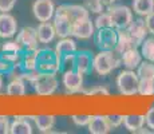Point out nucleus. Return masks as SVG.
Here are the masks:
<instances>
[{
	"mask_svg": "<svg viewBox=\"0 0 154 134\" xmlns=\"http://www.w3.org/2000/svg\"><path fill=\"white\" fill-rule=\"evenodd\" d=\"M35 66L39 73H58L62 68V58L55 48H36L34 51Z\"/></svg>",
	"mask_w": 154,
	"mask_h": 134,
	"instance_id": "obj_1",
	"label": "nucleus"
},
{
	"mask_svg": "<svg viewBox=\"0 0 154 134\" xmlns=\"http://www.w3.org/2000/svg\"><path fill=\"white\" fill-rule=\"evenodd\" d=\"M121 63V55L115 50H100V51L94 56L93 70L98 75H107L112 70L119 67Z\"/></svg>",
	"mask_w": 154,
	"mask_h": 134,
	"instance_id": "obj_2",
	"label": "nucleus"
},
{
	"mask_svg": "<svg viewBox=\"0 0 154 134\" xmlns=\"http://www.w3.org/2000/svg\"><path fill=\"white\" fill-rule=\"evenodd\" d=\"M138 83H140V78H138L137 71L134 70L126 68V70L121 71L119 75L117 76L118 91L126 97L138 94Z\"/></svg>",
	"mask_w": 154,
	"mask_h": 134,
	"instance_id": "obj_3",
	"label": "nucleus"
},
{
	"mask_svg": "<svg viewBox=\"0 0 154 134\" xmlns=\"http://www.w3.org/2000/svg\"><path fill=\"white\" fill-rule=\"evenodd\" d=\"M31 85L34 86V90L38 95L47 97V95H52L58 90L59 82L56 79L55 73H39V75Z\"/></svg>",
	"mask_w": 154,
	"mask_h": 134,
	"instance_id": "obj_4",
	"label": "nucleus"
},
{
	"mask_svg": "<svg viewBox=\"0 0 154 134\" xmlns=\"http://www.w3.org/2000/svg\"><path fill=\"white\" fill-rule=\"evenodd\" d=\"M107 12L111 26L117 30H126L133 22V11L126 5H109Z\"/></svg>",
	"mask_w": 154,
	"mask_h": 134,
	"instance_id": "obj_5",
	"label": "nucleus"
},
{
	"mask_svg": "<svg viewBox=\"0 0 154 134\" xmlns=\"http://www.w3.org/2000/svg\"><path fill=\"white\" fill-rule=\"evenodd\" d=\"M118 42V30L112 26L95 31V44L100 50H115Z\"/></svg>",
	"mask_w": 154,
	"mask_h": 134,
	"instance_id": "obj_6",
	"label": "nucleus"
},
{
	"mask_svg": "<svg viewBox=\"0 0 154 134\" xmlns=\"http://www.w3.org/2000/svg\"><path fill=\"white\" fill-rule=\"evenodd\" d=\"M16 42L22 47L23 52L35 51L38 48V43H39L36 28H34V27H24V28H22L16 35Z\"/></svg>",
	"mask_w": 154,
	"mask_h": 134,
	"instance_id": "obj_7",
	"label": "nucleus"
},
{
	"mask_svg": "<svg viewBox=\"0 0 154 134\" xmlns=\"http://www.w3.org/2000/svg\"><path fill=\"white\" fill-rule=\"evenodd\" d=\"M62 82L69 93H79L83 87V74L75 68H70L63 73Z\"/></svg>",
	"mask_w": 154,
	"mask_h": 134,
	"instance_id": "obj_8",
	"label": "nucleus"
},
{
	"mask_svg": "<svg viewBox=\"0 0 154 134\" xmlns=\"http://www.w3.org/2000/svg\"><path fill=\"white\" fill-rule=\"evenodd\" d=\"M55 5L52 0H35L32 4L34 16L39 22H50L55 15Z\"/></svg>",
	"mask_w": 154,
	"mask_h": 134,
	"instance_id": "obj_9",
	"label": "nucleus"
},
{
	"mask_svg": "<svg viewBox=\"0 0 154 134\" xmlns=\"http://www.w3.org/2000/svg\"><path fill=\"white\" fill-rule=\"evenodd\" d=\"M52 24L55 27L56 36L67 38L71 35V30H72V22L70 20V17L67 16L64 12L59 10H55V15L52 17Z\"/></svg>",
	"mask_w": 154,
	"mask_h": 134,
	"instance_id": "obj_10",
	"label": "nucleus"
},
{
	"mask_svg": "<svg viewBox=\"0 0 154 134\" xmlns=\"http://www.w3.org/2000/svg\"><path fill=\"white\" fill-rule=\"evenodd\" d=\"M71 35L76 39H90L93 35H95V26L90 19L78 20L72 24Z\"/></svg>",
	"mask_w": 154,
	"mask_h": 134,
	"instance_id": "obj_11",
	"label": "nucleus"
},
{
	"mask_svg": "<svg viewBox=\"0 0 154 134\" xmlns=\"http://www.w3.org/2000/svg\"><path fill=\"white\" fill-rule=\"evenodd\" d=\"M17 32L16 19L8 12H0V38L10 39Z\"/></svg>",
	"mask_w": 154,
	"mask_h": 134,
	"instance_id": "obj_12",
	"label": "nucleus"
},
{
	"mask_svg": "<svg viewBox=\"0 0 154 134\" xmlns=\"http://www.w3.org/2000/svg\"><path fill=\"white\" fill-rule=\"evenodd\" d=\"M127 32H129V35L133 38V40L135 42V44L138 46H141V43L146 39L147 34H149V31H147V27H146V23H145V19H133V22L130 23V26L127 27Z\"/></svg>",
	"mask_w": 154,
	"mask_h": 134,
	"instance_id": "obj_13",
	"label": "nucleus"
},
{
	"mask_svg": "<svg viewBox=\"0 0 154 134\" xmlns=\"http://www.w3.org/2000/svg\"><path fill=\"white\" fill-rule=\"evenodd\" d=\"M56 10L62 11L70 17V20L72 22V24L78 20H83L88 17V10L85 5H79V4H62L59 5Z\"/></svg>",
	"mask_w": 154,
	"mask_h": 134,
	"instance_id": "obj_14",
	"label": "nucleus"
},
{
	"mask_svg": "<svg viewBox=\"0 0 154 134\" xmlns=\"http://www.w3.org/2000/svg\"><path fill=\"white\" fill-rule=\"evenodd\" d=\"M94 56L88 51H76L74 54V68L81 71L82 74H87L93 70Z\"/></svg>",
	"mask_w": 154,
	"mask_h": 134,
	"instance_id": "obj_15",
	"label": "nucleus"
},
{
	"mask_svg": "<svg viewBox=\"0 0 154 134\" xmlns=\"http://www.w3.org/2000/svg\"><path fill=\"white\" fill-rule=\"evenodd\" d=\"M87 127L91 134H107L111 130L107 115H91Z\"/></svg>",
	"mask_w": 154,
	"mask_h": 134,
	"instance_id": "obj_16",
	"label": "nucleus"
},
{
	"mask_svg": "<svg viewBox=\"0 0 154 134\" xmlns=\"http://www.w3.org/2000/svg\"><path fill=\"white\" fill-rule=\"evenodd\" d=\"M142 62V54L137 47H133L121 54V63L129 70H135Z\"/></svg>",
	"mask_w": 154,
	"mask_h": 134,
	"instance_id": "obj_17",
	"label": "nucleus"
},
{
	"mask_svg": "<svg viewBox=\"0 0 154 134\" xmlns=\"http://www.w3.org/2000/svg\"><path fill=\"white\" fill-rule=\"evenodd\" d=\"M36 34H38L39 43H43V44L51 43L56 36L55 27L50 22H40V24L38 26V28H36Z\"/></svg>",
	"mask_w": 154,
	"mask_h": 134,
	"instance_id": "obj_18",
	"label": "nucleus"
},
{
	"mask_svg": "<svg viewBox=\"0 0 154 134\" xmlns=\"http://www.w3.org/2000/svg\"><path fill=\"white\" fill-rule=\"evenodd\" d=\"M55 51L62 59H63V58H66V56L75 54L76 51H78V47H76L75 40L67 36V38H62V39L56 43Z\"/></svg>",
	"mask_w": 154,
	"mask_h": 134,
	"instance_id": "obj_19",
	"label": "nucleus"
},
{
	"mask_svg": "<svg viewBox=\"0 0 154 134\" xmlns=\"http://www.w3.org/2000/svg\"><path fill=\"white\" fill-rule=\"evenodd\" d=\"M29 117H15V120L11 122L10 133L11 134H31L32 125L28 120Z\"/></svg>",
	"mask_w": 154,
	"mask_h": 134,
	"instance_id": "obj_20",
	"label": "nucleus"
},
{
	"mask_svg": "<svg viewBox=\"0 0 154 134\" xmlns=\"http://www.w3.org/2000/svg\"><path fill=\"white\" fill-rule=\"evenodd\" d=\"M145 115L141 114H129L123 115V126L131 133H140L143 129Z\"/></svg>",
	"mask_w": 154,
	"mask_h": 134,
	"instance_id": "obj_21",
	"label": "nucleus"
},
{
	"mask_svg": "<svg viewBox=\"0 0 154 134\" xmlns=\"http://www.w3.org/2000/svg\"><path fill=\"white\" fill-rule=\"evenodd\" d=\"M133 47H137L135 42L133 40V38L129 35L127 30H118V42H117V47L115 51L118 54H123L126 50H130Z\"/></svg>",
	"mask_w": 154,
	"mask_h": 134,
	"instance_id": "obj_22",
	"label": "nucleus"
},
{
	"mask_svg": "<svg viewBox=\"0 0 154 134\" xmlns=\"http://www.w3.org/2000/svg\"><path fill=\"white\" fill-rule=\"evenodd\" d=\"M34 123L40 133H48L55 125V117L51 114H40L34 117Z\"/></svg>",
	"mask_w": 154,
	"mask_h": 134,
	"instance_id": "obj_23",
	"label": "nucleus"
},
{
	"mask_svg": "<svg viewBox=\"0 0 154 134\" xmlns=\"http://www.w3.org/2000/svg\"><path fill=\"white\" fill-rule=\"evenodd\" d=\"M26 80L20 78H14L7 85L5 93L10 97H23L26 94Z\"/></svg>",
	"mask_w": 154,
	"mask_h": 134,
	"instance_id": "obj_24",
	"label": "nucleus"
},
{
	"mask_svg": "<svg viewBox=\"0 0 154 134\" xmlns=\"http://www.w3.org/2000/svg\"><path fill=\"white\" fill-rule=\"evenodd\" d=\"M133 11L140 16H147L154 11V0H133Z\"/></svg>",
	"mask_w": 154,
	"mask_h": 134,
	"instance_id": "obj_25",
	"label": "nucleus"
},
{
	"mask_svg": "<svg viewBox=\"0 0 154 134\" xmlns=\"http://www.w3.org/2000/svg\"><path fill=\"white\" fill-rule=\"evenodd\" d=\"M137 74L140 79H152L154 80V62L142 61L137 67Z\"/></svg>",
	"mask_w": 154,
	"mask_h": 134,
	"instance_id": "obj_26",
	"label": "nucleus"
},
{
	"mask_svg": "<svg viewBox=\"0 0 154 134\" xmlns=\"http://www.w3.org/2000/svg\"><path fill=\"white\" fill-rule=\"evenodd\" d=\"M141 54L142 58H145L146 61L154 62V38H146L141 43Z\"/></svg>",
	"mask_w": 154,
	"mask_h": 134,
	"instance_id": "obj_27",
	"label": "nucleus"
},
{
	"mask_svg": "<svg viewBox=\"0 0 154 134\" xmlns=\"http://www.w3.org/2000/svg\"><path fill=\"white\" fill-rule=\"evenodd\" d=\"M138 94L142 95V97H152V95H154V80L140 79V83H138Z\"/></svg>",
	"mask_w": 154,
	"mask_h": 134,
	"instance_id": "obj_28",
	"label": "nucleus"
},
{
	"mask_svg": "<svg viewBox=\"0 0 154 134\" xmlns=\"http://www.w3.org/2000/svg\"><path fill=\"white\" fill-rule=\"evenodd\" d=\"M94 26H95V30L99 28H105V27H110L111 26V19L109 16V12H100L98 14V16L94 20Z\"/></svg>",
	"mask_w": 154,
	"mask_h": 134,
	"instance_id": "obj_29",
	"label": "nucleus"
},
{
	"mask_svg": "<svg viewBox=\"0 0 154 134\" xmlns=\"http://www.w3.org/2000/svg\"><path fill=\"white\" fill-rule=\"evenodd\" d=\"M86 8L88 10V12H93V14H100L103 12L106 5L103 4L100 0H87L86 2Z\"/></svg>",
	"mask_w": 154,
	"mask_h": 134,
	"instance_id": "obj_30",
	"label": "nucleus"
},
{
	"mask_svg": "<svg viewBox=\"0 0 154 134\" xmlns=\"http://www.w3.org/2000/svg\"><path fill=\"white\" fill-rule=\"evenodd\" d=\"M2 51L3 52H8V54H16V52H23L22 51V47L19 46L16 40L12 42V40H8L5 43H3L2 46Z\"/></svg>",
	"mask_w": 154,
	"mask_h": 134,
	"instance_id": "obj_31",
	"label": "nucleus"
},
{
	"mask_svg": "<svg viewBox=\"0 0 154 134\" xmlns=\"http://www.w3.org/2000/svg\"><path fill=\"white\" fill-rule=\"evenodd\" d=\"M14 66L15 64L12 63V62L0 51V74H10L11 68H12Z\"/></svg>",
	"mask_w": 154,
	"mask_h": 134,
	"instance_id": "obj_32",
	"label": "nucleus"
},
{
	"mask_svg": "<svg viewBox=\"0 0 154 134\" xmlns=\"http://www.w3.org/2000/svg\"><path fill=\"white\" fill-rule=\"evenodd\" d=\"M85 94L87 95H91V97H107L109 94V90L106 87H102V86H95V87L90 89L87 91H83Z\"/></svg>",
	"mask_w": 154,
	"mask_h": 134,
	"instance_id": "obj_33",
	"label": "nucleus"
},
{
	"mask_svg": "<svg viewBox=\"0 0 154 134\" xmlns=\"http://www.w3.org/2000/svg\"><path fill=\"white\" fill-rule=\"evenodd\" d=\"M72 122L76 126H87L88 122L91 120V115H86V114H75L71 117Z\"/></svg>",
	"mask_w": 154,
	"mask_h": 134,
	"instance_id": "obj_34",
	"label": "nucleus"
},
{
	"mask_svg": "<svg viewBox=\"0 0 154 134\" xmlns=\"http://www.w3.org/2000/svg\"><path fill=\"white\" fill-rule=\"evenodd\" d=\"M107 120H109L111 129H115V127H119L121 125H123V115L111 114V115H107Z\"/></svg>",
	"mask_w": 154,
	"mask_h": 134,
	"instance_id": "obj_35",
	"label": "nucleus"
},
{
	"mask_svg": "<svg viewBox=\"0 0 154 134\" xmlns=\"http://www.w3.org/2000/svg\"><path fill=\"white\" fill-rule=\"evenodd\" d=\"M11 127L10 117L7 115H0V134H8Z\"/></svg>",
	"mask_w": 154,
	"mask_h": 134,
	"instance_id": "obj_36",
	"label": "nucleus"
},
{
	"mask_svg": "<svg viewBox=\"0 0 154 134\" xmlns=\"http://www.w3.org/2000/svg\"><path fill=\"white\" fill-rule=\"evenodd\" d=\"M145 125L149 129L154 130V107H150L145 114Z\"/></svg>",
	"mask_w": 154,
	"mask_h": 134,
	"instance_id": "obj_37",
	"label": "nucleus"
},
{
	"mask_svg": "<svg viewBox=\"0 0 154 134\" xmlns=\"http://www.w3.org/2000/svg\"><path fill=\"white\" fill-rule=\"evenodd\" d=\"M15 4L16 0H0V12H10Z\"/></svg>",
	"mask_w": 154,
	"mask_h": 134,
	"instance_id": "obj_38",
	"label": "nucleus"
},
{
	"mask_svg": "<svg viewBox=\"0 0 154 134\" xmlns=\"http://www.w3.org/2000/svg\"><path fill=\"white\" fill-rule=\"evenodd\" d=\"M145 23H146V27H147L149 34L154 35V11L152 14L147 15V16H145Z\"/></svg>",
	"mask_w": 154,
	"mask_h": 134,
	"instance_id": "obj_39",
	"label": "nucleus"
},
{
	"mask_svg": "<svg viewBox=\"0 0 154 134\" xmlns=\"http://www.w3.org/2000/svg\"><path fill=\"white\" fill-rule=\"evenodd\" d=\"M100 2H102L105 5H107V7H109V5H111L112 3L115 2V0H100Z\"/></svg>",
	"mask_w": 154,
	"mask_h": 134,
	"instance_id": "obj_40",
	"label": "nucleus"
},
{
	"mask_svg": "<svg viewBox=\"0 0 154 134\" xmlns=\"http://www.w3.org/2000/svg\"><path fill=\"white\" fill-rule=\"evenodd\" d=\"M3 74H0V90H2V89H3Z\"/></svg>",
	"mask_w": 154,
	"mask_h": 134,
	"instance_id": "obj_41",
	"label": "nucleus"
}]
</instances>
